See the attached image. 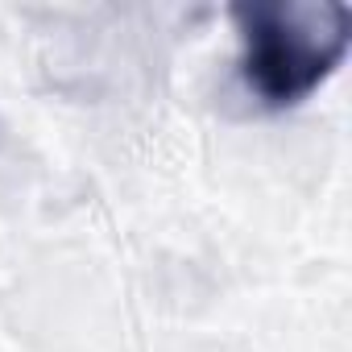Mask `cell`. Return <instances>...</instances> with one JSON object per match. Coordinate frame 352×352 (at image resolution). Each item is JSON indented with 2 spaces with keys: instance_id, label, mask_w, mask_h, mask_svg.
Masks as SVG:
<instances>
[{
  "instance_id": "1",
  "label": "cell",
  "mask_w": 352,
  "mask_h": 352,
  "mask_svg": "<svg viewBox=\"0 0 352 352\" xmlns=\"http://www.w3.org/2000/svg\"><path fill=\"white\" fill-rule=\"evenodd\" d=\"M232 25L241 38V83L270 112L311 100L352 46V9L340 0H241L232 5Z\"/></svg>"
}]
</instances>
